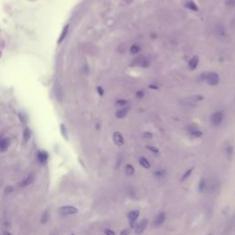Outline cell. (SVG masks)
I'll list each match as a JSON object with an SVG mask.
<instances>
[{"instance_id":"4","label":"cell","mask_w":235,"mask_h":235,"mask_svg":"<svg viewBox=\"0 0 235 235\" xmlns=\"http://www.w3.org/2000/svg\"><path fill=\"white\" fill-rule=\"evenodd\" d=\"M132 65H135V66H141V67H148L149 66V61L146 58V57L144 56H138L136 57V59L133 60L132 62Z\"/></svg>"},{"instance_id":"10","label":"cell","mask_w":235,"mask_h":235,"mask_svg":"<svg viewBox=\"0 0 235 235\" xmlns=\"http://www.w3.org/2000/svg\"><path fill=\"white\" fill-rule=\"evenodd\" d=\"M113 142H115V144L118 146H123L125 143V140H124V137H123V135L119 132V131H115L113 133Z\"/></svg>"},{"instance_id":"29","label":"cell","mask_w":235,"mask_h":235,"mask_svg":"<svg viewBox=\"0 0 235 235\" xmlns=\"http://www.w3.org/2000/svg\"><path fill=\"white\" fill-rule=\"evenodd\" d=\"M204 97L201 96V95H196V96H194L191 97V100L194 101V102H199V101H202L204 100Z\"/></svg>"},{"instance_id":"24","label":"cell","mask_w":235,"mask_h":235,"mask_svg":"<svg viewBox=\"0 0 235 235\" xmlns=\"http://www.w3.org/2000/svg\"><path fill=\"white\" fill-rule=\"evenodd\" d=\"M30 136H31V131H30V130L28 129V128H26V129L24 130V131H23V138H24V141H25V142H27L30 141Z\"/></svg>"},{"instance_id":"32","label":"cell","mask_w":235,"mask_h":235,"mask_svg":"<svg viewBox=\"0 0 235 235\" xmlns=\"http://www.w3.org/2000/svg\"><path fill=\"white\" fill-rule=\"evenodd\" d=\"M135 96L137 98H139V99H142V98H143L144 96H145V92H144L143 90H139V91L136 92Z\"/></svg>"},{"instance_id":"1","label":"cell","mask_w":235,"mask_h":235,"mask_svg":"<svg viewBox=\"0 0 235 235\" xmlns=\"http://www.w3.org/2000/svg\"><path fill=\"white\" fill-rule=\"evenodd\" d=\"M59 213L64 216H71L78 213V209L75 206H63L59 209Z\"/></svg>"},{"instance_id":"30","label":"cell","mask_w":235,"mask_h":235,"mask_svg":"<svg viewBox=\"0 0 235 235\" xmlns=\"http://www.w3.org/2000/svg\"><path fill=\"white\" fill-rule=\"evenodd\" d=\"M61 131H62V134L64 137V139H68V135H67V130H66V127H65L64 124H61Z\"/></svg>"},{"instance_id":"3","label":"cell","mask_w":235,"mask_h":235,"mask_svg":"<svg viewBox=\"0 0 235 235\" xmlns=\"http://www.w3.org/2000/svg\"><path fill=\"white\" fill-rule=\"evenodd\" d=\"M224 118V113L222 111H216L214 112L211 117H210V121L214 125V126H218L220 124H221L222 120Z\"/></svg>"},{"instance_id":"41","label":"cell","mask_w":235,"mask_h":235,"mask_svg":"<svg viewBox=\"0 0 235 235\" xmlns=\"http://www.w3.org/2000/svg\"><path fill=\"white\" fill-rule=\"evenodd\" d=\"M4 235H12L9 232H7V230H6V232H4Z\"/></svg>"},{"instance_id":"19","label":"cell","mask_w":235,"mask_h":235,"mask_svg":"<svg viewBox=\"0 0 235 235\" xmlns=\"http://www.w3.org/2000/svg\"><path fill=\"white\" fill-rule=\"evenodd\" d=\"M139 163H140V164H141V165L143 168H145V169L151 168V164L149 162V160H148L147 158H145V157H140Z\"/></svg>"},{"instance_id":"21","label":"cell","mask_w":235,"mask_h":235,"mask_svg":"<svg viewBox=\"0 0 235 235\" xmlns=\"http://www.w3.org/2000/svg\"><path fill=\"white\" fill-rule=\"evenodd\" d=\"M140 51H141V47H140L138 44H132L130 48V52L133 55L138 54Z\"/></svg>"},{"instance_id":"31","label":"cell","mask_w":235,"mask_h":235,"mask_svg":"<svg viewBox=\"0 0 235 235\" xmlns=\"http://www.w3.org/2000/svg\"><path fill=\"white\" fill-rule=\"evenodd\" d=\"M146 149L149 150V151L152 152H154V154H159V149H158L157 147H155V146L147 145V146H146Z\"/></svg>"},{"instance_id":"25","label":"cell","mask_w":235,"mask_h":235,"mask_svg":"<svg viewBox=\"0 0 235 235\" xmlns=\"http://www.w3.org/2000/svg\"><path fill=\"white\" fill-rule=\"evenodd\" d=\"M192 172H193V168H189V169H187V171H185L184 174L182 175V176H181V179H180V181L181 182H184L185 180H187V178L189 176H190V175L192 174Z\"/></svg>"},{"instance_id":"17","label":"cell","mask_w":235,"mask_h":235,"mask_svg":"<svg viewBox=\"0 0 235 235\" xmlns=\"http://www.w3.org/2000/svg\"><path fill=\"white\" fill-rule=\"evenodd\" d=\"M224 152H225V155L227 159L229 161H230L232 159V156H233V146L232 144L230 143H227L225 147H224Z\"/></svg>"},{"instance_id":"34","label":"cell","mask_w":235,"mask_h":235,"mask_svg":"<svg viewBox=\"0 0 235 235\" xmlns=\"http://www.w3.org/2000/svg\"><path fill=\"white\" fill-rule=\"evenodd\" d=\"M19 116L20 120L23 121L24 123L27 122V117H26V115H25V114H24V113H19Z\"/></svg>"},{"instance_id":"23","label":"cell","mask_w":235,"mask_h":235,"mask_svg":"<svg viewBox=\"0 0 235 235\" xmlns=\"http://www.w3.org/2000/svg\"><path fill=\"white\" fill-rule=\"evenodd\" d=\"M207 188V183H206L205 178H201L199 180V191L200 193L204 192L205 189Z\"/></svg>"},{"instance_id":"26","label":"cell","mask_w":235,"mask_h":235,"mask_svg":"<svg viewBox=\"0 0 235 235\" xmlns=\"http://www.w3.org/2000/svg\"><path fill=\"white\" fill-rule=\"evenodd\" d=\"M49 218H50V213L48 212V210H45L42 216V223H46Z\"/></svg>"},{"instance_id":"33","label":"cell","mask_w":235,"mask_h":235,"mask_svg":"<svg viewBox=\"0 0 235 235\" xmlns=\"http://www.w3.org/2000/svg\"><path fill=\"white\" fill-rule=\"evenodd\" d=\"M225 4L227 7H235V0H226Z\"/></svg>"},{"instance_id":"18","label":"cell","mask_w":235,"mask_h":235,"mask_svg":"<svg viewBox=\"0 0 235 235\" xmlns=\"http://www.w3.org/2000/svg\"><path fill=\"white\" fill-rule=\"evenodd\" d=\"M10 144V140L7 138L1 139L0 141V152H6L7 150V148L9 147Z\"/></svg>"},{"instance_id":"2","label":"cell","mask_w":235,"mask_h":235,"mask_svg":"<svg viewBox=\"0 0 235 235\" xmlns=\"http://www.w3.org/2000/svg\"><path fill=\"white\" fill-rule=\"evenodd\" d=\"M206 81L209 85H217L220 83V75L215 72H209L207 73V77H206Z\"/></svg>"},{"instance_id":"27","label":"cell","mask_w":235,"mask_h":235,"mask_svg":"<svg viewBox=\"0 0 235 235\" xmlns=\"http://www.w3.org/2000/svg\"><path fill=\"white\" fill-rule=\"evenodd\" d=\"M165 174H166V172H165V170H164V169H158V170H156L154 172V175L157 177H164L165 175Z\"/></svg>"},{"instance_id":"13","label":"cell","mask_w":235,"mask_h":235,"mask_svg":"<svg viewBox=\"0 0 235 235\" xmlns=\"http://www.w3.org/2000/svg\"><path fill=\"white\" fill-rule=\"evenodd\" d=\"M129 110H130V108L129 107H123V108H119L117 111H116V113H115V116H116L117 118H119V119H121V118H124L126 116H127V114L128 112H129Z\"/></svg>"},{"instance_id":"5","label":"cell","mask_w":235,"mask_h":235,"mask_svg":"<svg viewBox=\"0 0 235 235\" xmlns=\"http://www.w3.org/2000/svg\"><path fill=\"white\" fill-rule=\"evenodd\" d=\"M139 216H140V211H139V210H131V211L129 214H128V218H129V222H130V228H135L136 221H137Z\"/></svg>"},{"instance_id":"39","label":"cell","mask_w":235,"mask_h":235,"mask_svg":"<svg viewBox=\"0 0 235 235\" xmlns=\"http://www.w3.org/2000/svg\"><path fill=\"white\" fill-rule=\"evenodd\" d=\"M14 190V187H12V185H9V187H7V188H6V193H7V194H9V193H11L12 191Z\"/></svg>"},{"instance_id":"40","label":"cell","mask_w":235,"mask_h":235,"mask_svg":"<svg viewBox=\"0 0 235 235\" xmlns=\"http://www.w3.org/2000/svg\"><path fill=\"white\" fill-rule=\"evenodd\" d=\"M149 88H150V89H155V90H157V89L159 88V86L152 84V85H149Z\"/></svg>"},{"instance_id":"8","label":"cell","mask_w":235,"mask_h":235,"mask_svg":"<svg viewBox=\"0 0 235 235\" xmlns=\"http://www.w3.org/2000/svg\"><path fill=\"white\" fill-rule=\"evenodd\" d=\"M187 130L190 135L194 136V137H197L199 138L203 135V132L199 130V128L197 127V124H190L187 127Z\"/></svg>"},{"instance_id":"28","label":"cell","mask_w":235,"mask_h":235,"mask_svg":"<svg viewBox=\"0 0 235 235\" xmlns=\"http://www.w3.org/2000/svg\"><path fill=\"white\" fill-rule=\"evenodd\" d=\"M128 104V101L125 99H118L116 102V106L118 108H123V107H126Z\"/></svg>"},{"instance_id":"38","label":"cell","mask_w":235,"mask_h":235,"mask_svg":"<svg viewBox=\"0 0 235 235\" xmlns=\"http://www.w3.org/2000/svg\"><path fill=\"white\" fill-rule=\"evenodd\" d=\"M143 137L146 138V139H151V138H152V133H151V132H144L143 133Z\"/></svg>"},{"instance_id":"44","label":"cell","mask_w":235,"mask_h":235,"mask_svg":"<svg viewBox=\"0 0 235 235\" xmlns=\"http://www.w3.org/2000/svg\"><path fill=\"white\" fill-rule=\"evenodd\" d=\"M72 235H75V234H72Z\"/></svg>"},{"instance_id":"35","label":"cell","mask_w":235,"mask_h":235,"mask_svg":"<svg viewBox=\"0 0 235 235\" xmlns=\"http://www.w3.org/2000/svg\"><path fill=\"white\" fill-rule=\"evenodd\" d=\"M105 234L106 235H116L115 232H113L112 230H109V229H106L105 230Z\"/></svg>"},{"instance_id":"37","label":"cell","mask_w":235,"mask_h":235,"mask_svg":"<svg viewBox=\"0 0 235 235\" xmlns=\"http://www.w3.org/2000/svg\"><path fill=\"white\" fill-rule=\"evenodd\" d=\"M97 93L99 94L100 96H103V95H104V89L102 88V86H97Z\"/></svg>"},{"instance_id":"6","label":"cell","mask_w":235,"mask_h":235,"mask_svg":"<svg viewBox=\"0 0 235 235\" xmlns=\"http://www.w3.org/2000/svg\"><path fill=\"white\" fill-rule=\"evenodd\" d=\"M149 223V220H148V218H143L141 221L139 222V223L135 226V233L136 235H141L145 229L147 228V225Z\"/></svg>"},{"instance_id":"14","label":"cell","mask_w":235,"mask_h":235,"mask_svg":"<svg viewBox=\"0 0 235 235\" xmlns=\"http://www.w3.org/2000/svg\"><path fill=\"white\" fill-rule=\"evenodd\" d=\"M53 91H54V96L57 98L58 101H62L64 98V93H63V89H62L60 84H55L54 88H53Z\"/></svg>"},{"instance_id":"12","label":"cell","mask_w":235,"mask_h":235,"mask_svg":"<svg viewBox=\"0 0 235 235\" xmlns=\"http://www.w3.org/2000/svg\"><path fill=\"white\" fill-rule=\"evenodd\" d=\"M207 187L209 188L210 193H215L220 189V183L216 178H212L209 181V185H207Z\"/></svg>"},{"instance_id":"20","label":"cell","mask_w":235,"mask_h":235,"mask_svg":"<svg viewBox=\"0 0 235 235\" xmlns=\"http://www.w3.org/2000/svg\"><path fill=\"white\" fill-rule=\"evenodd\" d=\"M134 173H135L134 167L131 165V164H127V165L125 166V174L128 176H130V175H133Z\"/></svg>"},{"instance_id":"16","label":"cell","mask_w":235,"mask_h":235,"mask_svg":"<svg viewBox=\"0 0 235 235\" xmlns=\"http://www.w3.org/2000/svg\"><path fill=\"white\" fill-rule=\"evenodd\" d=\"M199 56H197V55L193 56L192 58L188 61V68H189V70H191V71L195 70L197 67V65H199Z\"/></svg>"},{"instance_id":"11","label":"cell","mask_w":235,"mask_h":235,"mask_svg":"<svg viewBox=\"0 0 235 235\" xmlns=\"http://www.w3.org/2000/svg\"><path fill=\"white\" fill-rule=\"evenodd\" d=\"M34 179H35V176L33 174H30L26 175L24 178L19 182V187H26L28 185H30V184H32L34 182Z\"/></svg>"},{"instance_id":"43","label":"cell","mask_w":235,"mask_h":235,"mask_svg":"<svg viewBox=\"0 0 235 235\" xmlns=\"http://www.w3.org/2000/svg\"><path fill=\"white\" fill-rule=\"evenodd\" d=\"M208 235H211V234H208Z\"/></svg>"},{"instance_id":"22","label":"cell","mask_w":235,"mask_h":235,"mask_svg":"<svg viewBox=\"0 0 235 235\" xmlns=\"http://www.w3.org/2000/svg\"><path fill=\"white\" fill-rule=\"evenodd\" d=\"M68 30H69V25H66V26H64V28H63V31H62V34L60 36V38H59V40H58V42H62L63 40L65 39V37H66L67 33H68Z\"/></svg>"},{"instance_id":"9","label":"cell","mask_w":235,"mask_h":235,"mask_svg":"<svg viewBox=\"0 0 235 235\" xmlns=\"http://www.w3.org/2000/svg\"><path fill=\"white\" fill-rule=\"evenodd\" d=\"M164 220H165V213L164 211H161L154 218V220H152V225H154V227H159L164 223Z\"/></svg>"},{"instance_id":"15","label":"cell","mask_w":235,"mask_h":235,"mask_svg":"<svg viewBox=\"0 0 235 235\" xmlns=\"http://www.w3.org/2000/svg\"><path fill=\"white\" fill-rule=\"evenodd\" d=\"M184 6H185V9H187L191 10V11H194V12H197L199 10V7H197L196 2L193 1V0H187V1L185 2Z\"/></svg>"},{"instance_id":"42","label":"cell","mask_w":235,"mask_h":235,"mask_svg":"<svg viewBox=\"0 0 235 235\" xmlns=\"http://www.w3.org/2000/svg\"><path fill=\"white\" fill-rule=\"evenodd\" d=\"M0 141H1V138H0Z\"/></svg>"},{"instance_id":"36","label":"cell","mask_w":235,"mask_h":235,"mask_svg":"<svg viewBox=\"0 0 235 235\" xmlns=\"http://www.w3.org/2000/svg\"><path fill=\"white\" fill-rule=\"evenodd\" d=\"M130 229H125L120 232V235H130Z\"/></svg>"},{"instance_id":"7","label":"cell","mask_w":235,"mask_h":235,"mask_svg":"<svg viewBox=\"0 0 235 235\" xmlns=\"http://www.w3.org/2000/svg\"><path fill=\"white\" fill-rule=\"evenodd\" d=\"M37 160L40 164L44 165L47 164L49 160V154L44 150H39L37 152Z\"/></svg>"}]
</instances>
